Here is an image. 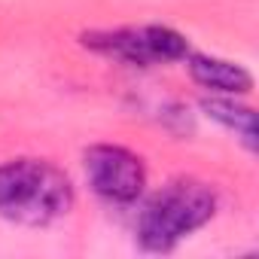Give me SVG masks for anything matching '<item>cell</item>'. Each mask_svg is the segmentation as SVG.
<instances>
[{"label":"cell","mask_w":259,"mask_h":259,"mask_svg":"<svg viewBox=\"0 0 259 259\" xmlns=\"http://www.w3.org/2000/svg\"><path fill=\"white\" fill-rule=\"evenodd\" d=\"M76 204L70 177L46 159H13L0 165V217L16 226H52Z\"/></svg>","instance_id":"1"},{"label":"cell","mask_w":259,"mask_h":259,"mask_svg":"<svg viewBox=\"0 0 259 259\" xmlns=\"http://www.w3.org/2000/svg\"><path fill=\"white\" fill-rule=\"evenodd\" d=\"M217 192L204 180L180 177L165 183L138 217V241L144 250H174L217 213Z\"/></svg>","instance_id":"2"},{"label":"cell","mask_w":259,"mask_h":259,"mask_svg":"<svg viewBox=\"0 0 259 259\" xmlns=\"http://www.w3.org/2000/svg\"><path fill=\"white\" fill-rule=\"evenodd\" d=\"M82 46L132 64V67H159V64H174L189 55V40L165 25H132V28H107V31H92L82 37Z\"/></svg>","instance_id":"3"},{"label":"cell","mask_w":259,"mask_h":259,"mask_svg":"<svg viewBox=\"0 0 259 259\" xmlns=\"http://www.w3.org/2000/svg\"><path fill=\"white\" fill-rule=\"evenodd\" d=\"M85 180L92 192L110 204H132L147 189V165L138 153L116 147V144H95L82 156Z\"/></svg>","instance_id":"4"},{"label":"cell","mask_w":259,"mask_h":259,"mask_svg":"<svg viewBox=\"0 0 259 259\" xmlns=\"http://www.w3.org/2000/svg\"><path fill=\"white\" fill-rule=\"evenodd\" d=\"M186 70L189 76L213 95H226V98H238L247 95L253 89V73L229 58H217V55H201V52H189L186 58Z\"/></svg>","instance_id":"5"},{"label":"cell","mask_w":259,"mask_h":259,"mask_svg":"<svg viewBox=\"0 0 259 259\" xmlns=\"http://www.w3.org/2000/svg\"><path fill=\"white\" fill-rule=\"evenodd\" d=\"M201 110L220 122L226 132H232L247 150H256V113L244 104H238L235 98H226V95H213L207 101H201Z\"/></svg>","instance_id":"6"}]
</instances>
